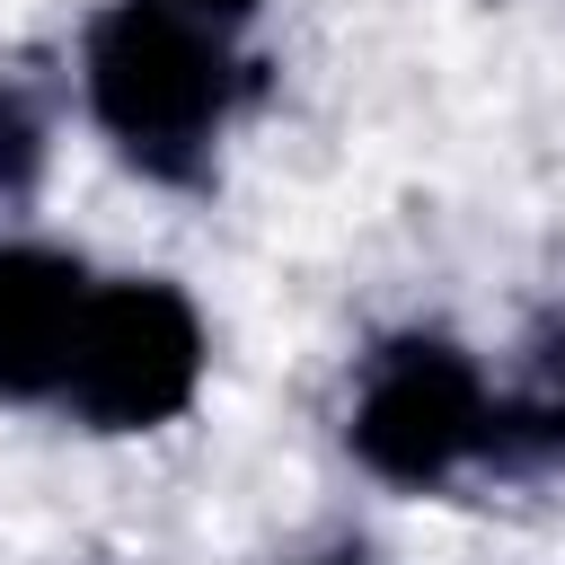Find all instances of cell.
I'll return each mask as SVG.
<instances>
[{"mask_svg":"<svg viewBox=\"0 0 565 565\" xmlns=\"http://www.w3.org/2000/svg\"><path fill=\"white\" fill-rule=\"evenodd\" d=\"M79 88L97 132L159 185H203L221 124L265 88L238 26L203 0H106L79 35Z\"/></svg>","mask_w":565,"mask_h":565,"instance_id":"6da1fadb","label":"cell"},{"mask_svg":"<svg viewBox=\"0 0 565 565\" xmlns=\"http://www.w3.org/2000/svg\"><path fill=\"white\" fill-rule=\"evenodd\" d=\"M486 415H494L486 371L450 335L406 327V335H388V344L362 353L344 441H353V459L380 486L424 494V486H441L459 468H486Z\"/></svg>","mask_w":565,"mask_h":565,"instance_id":"7a4b0ae2","label":"cell"},{"mask_svg":"<svg viewBox=\"0 0 565 565\" xmlns=\"http://www.w3.org/2000/svg\"><path fill=\"white\" fill-rule=\"evenodd\" d=\"M203 388V318L177 282L141 274V282H97L88 327L71 344L62 371V415L88 433H150L177 424Z\"/></svg>","mask_w":565,"mask_h":565,"instance_id":"3957f363","label":"cell"},{"mask_svg":"<svg viewBox=\"0 0 565 565\" xmlns=\"http://www.w3.org/2000/svg\"><path fill=\"white\" fill-rule=\"evenodd\" d=\"M88 265L62 247H0V406H53L88 327Z\"/></svg>","mask_w":565,"mask_h":565,"instance_id":"277c9868","label":"cell"},{"mask_svg":"<svg viewBox=\"0 0 565 565\" xmlns=\"http://www.w3.org/2000/svg\"><path fill=\"white\" fill-rule=\"evenodd\" d=\"M486 468L494 477H547V468H565V318H547L539 344H530V362H521V380L494 388Z\"/></svg>","mask_w":565,"mask_h":565,"instance_id":"5b68a950","label":"cell"},{"mask_svg":"<svg viewBox=\"0 0 565 565\" xmlns=\"http://www.w3.org/2000/svg\"><path fill=\"white\" fill-rule=\"evenodd\" d=\"M53 159V71L35 53H0V221L35 203Z\"/></svg>","mask_w":565,"mask_h":565,"instance_id":"8992f818","label":"cell"},{"mask_svg":"<svg viewBox=\"0 0 565 565\" xmlns=\"http://www.w3.org/2000/svg\"><path fill=\"white\" fill-rule=\"evenodd\" d=\"M300 565H371V547H362V539H335V547H318V556H300Z\"/></svg>","mask_w":565,"mask_h":565,"instance_id":"52a82bcc","label":"cell"},{"mask_svg":"<svg viewBox=\"0 0 565 565\" xmlns=\"http://www.w3.org/2000/svg\"><path fill=\"white\" fill-rule=\"evenodd\" d=\"M203 9H212V18H230V26H247V18H256V0H203Z\"/></svg>","mask_w":565,"mask_h":565,"instance_id":"ba28073f","label":"cell"}]
</instances>
